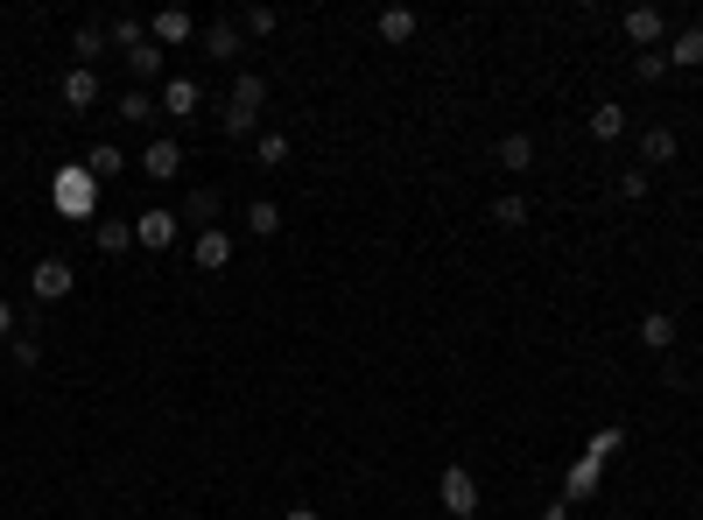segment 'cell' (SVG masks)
<instances>
[{"label":"cell","mask_w":703,"mask_h":520,"mask_svg":"<svg viewBox=\"0 0 703 520\" xmlns=\"http://www.w3.org/2000/svg\"><path fill=\"white\" fill-rule=\"evenodd\" d=\"M261 106H267V78H253V71H239L233 78V99H226V141H247L253 127H261Z\"/></svg>","instance_id":"6da1fadb"},{"label":"cell","mask_w":703,"mask_h":520,"mask_svg":"<svg viewBox=\"0 0 703 520\" xmlns=\"http://www.w3.org/2000/svg\"><path fill=\"white\" fill-rule=\"evenodd\" d=\"M57 212L64 218H92L99 212V183H92V169H85V162H71V169H57Z\"/></svg>","instance_id":"7a4b0ae2"},{"label":"cell","mask_w":703,"mask_h":520,"mask_svg":"<svg viewBox=\"0 0 703 520\" xmlns=\"http://www.w3.org/2000/svg\"><path fill=\"white\" fill-rule=\"evenodd\" d=\"M437 499H443V513H451V520H472V513H478V479H472L465 465H443Z\"/></svg>","instance_id":"3957f363"},{"label":"cell","mask_w":703,"mask_h":520,"mask_svg":"<svg viewBox=\"0 0 703 520\" xmlns=\"http://www.w3.org/2000/svg\"><path fill=\"white\" fill-rule=\"evenodd\" d=\"M176 232H184V212H170V204H148V212L134 218V240H141L148 254H162V246H176Z\"/></svg>","instance_id":"277c9868"},{"label":"cell","mask_w":703,"mask_h":520,"mask_svg":"<svg viewBox=\"0 0 703 520\" xmlns=\"http://www.w3.org/2000/svg\"><path fill=\"white\" fill-rule=\"evenodd\" d=\"M28 289H36V303H64V295L78 289V275H71V261H64V254H42V261H36V275H28Z\"/></svg>","instance_id":"5b68a950"},{"label":"cell","mask_w":703,"mask_h":520,"mask_svg":"<svg viewBox=\"0 0 703 520\" xmlns=\"http://www.w3.org/2000/svg\"><path fill=\"white\" fill-rule=\"evenodd\" d=\"M626 42H633V50H662L668 42V22H662V8H626Z\"/></svg>","instance_id":"8992f818"},{"label":"cell","mask_w":703,"mask_h":520,"mask_svg":"<svg viewBox=\"0 0 703 520\" xmlns=\"http://www.w3.org/2000/svg\"><path fill=\"white\" fill-rule=\"evenodd\" d=\"M141 169L155 176V183H176V176H184V141H176V134H162V141H148Z\"/></svg>","instance_id":"52a82bcc"},{"label":"cell","mask_w":703,"mask_h":520,"mask_svg":"<svg viewBox=\"0 0 703 520\" xmlns=\"http://www.w3.org/2000/svg\"><path fill=\"white\" fill-rule=\"evenodd\" d=\"M198 36V22H190L184 8H162L155 22H148V42H155V50H176V42H190Z\"/></svg>","instance_id":"ba28073f"},{"label":"cell","mask_w":703,"mask_h":520,"mask_svg":"<svg viewBox=\"0 0 703 520\" xmlns=\"http://www.w3.org/2000/svg\"><path fill=\"white\" fill-rule=\"evenodd\" d=\"M64 106H71V113H92V106H99V71H92V64H71V71H64Z\"/></svg>","instance_id":"9c48e42d"},{"label":"cell","mask_w":703,"mask_h":520,"mask_svg":"<svg viewBox=\"0 0 703 520\" xmlns=\"http://www.w3.org/2000/svg\"><path fill=\"white\" fill-rule=\"evenodd\" d=\"M190 254H198V267H204V275H218V267L233 261V232H226V226H204Z\"/></svg>","instance_id":"30bf717a"},{"label":"cell","mask_w":703,"mask_h":520,"mask_svg":"<svg viewBox=\"0 0 703 520\" xmlns=\"http://www.w3.org/2000/svg\"><path fill=\"white\" fill-rule=\"evenodd\" d=\"M668 64H676V71H696L703 64V22H690V28H676V36H668Z\"/></svg>","instance_id":"8fae6325"},{"label":"cell","mask_w":703,"mask_h":520,"mask_svg":"<svg viewBox=\"0 0 703 520\" xmlns=\"http://www.w3.org/2000/svg\"><path fill=\"white\" fill-rule=\"evenodd\" d=\"M204 106V92H198V78H170L162 85V113H176V121H190V113Z\"/></svg>","instance_id":"7c38bea8"},{"label":"cell","mask_w":703,"mask_h":520,"mask_svg":"<svg viewBox=\"0 0 703 520\" xmlns=\"http://www.w3.org/2000/svg\"><path fill=\"white\" fill-rule=\"evenodd\" d=\"M633 338H640V345H648V352H668V345H676V317H668V309H648Z\"/></svg>","instance_id":"4fadbf2b"},{"label":"cell","mask_w":703,"mask_h":520,"mask_svg":"<svg viewBox=\"0 0 703 520\" xmlns=\"http://www.w3.org/2000/svg\"><path fill=\"white\" fill-rule=\"evenodd\" d=\"M640 162H648V169L676 162V127H648V134H640Z\"/></svg>","instance_id":"5bb4252c"},{"label":"cell","mask_w":703,"mask_h":520,"mask_svg":"<svg viewBox=\"0 0 703 520\" xmlns=\"http://www.w3.org/2000/svg\"><path fill=\"white\" fill-rule=\"evenodd\" d=\"M247 232H253V240H275V232H281V204L275 198H253L247 204Z\"/></svg>","instance_id":"9a60e30c"},{"label":"cell","mask_w":703,"mask_h":520,"mask_svg":"<svg viewBox=\"0 0 703 520\" xmlns=\"http://www.w3.org/2000/svg\"><path fill=\"white\" fill-rule=\"evenodd\" d=\"M85 169H92V183H113V176L127 169V155H120V141H99L92 155H85Z\"/></svg>","instance_id":"2e32d148"},{"label":"cell","mask_w":703,"mask_h":520,"mask_svg":"<svg viewBox=\"0 0 703 520\" xmlns=\"http://www.w3.org/2000/svg\"><path fill=\"white\" fill-rule=\"evenodd\" d=\"M204 50H212V56H239V14H226V22L204 28Z\"/></svg>","instance_id":"e0dca14e"},{"label":"cell","mask_w":703,"mask_h":520,"mask_svg":"<svg viewBox=\"0 0 703 520\" xmlns=\"http://www.w3.org/2000/svg\"><path fill=\"white\" fill-rule=\"evenodd\" d=\"M415 28H423V14H415V8H387V14H380V36H387V42H409Z\"/></svg>","instance_id":"ac0fdd59"},{"label":"cell","mask_w":703,"mask_h":520,"mask_svg":"<svg viewBox=\"0 0 703 520\" xmlns=\"http://www.w3.org/2000/svg\"><path fill=\"white\" fill-rule=\"evenodd\" d=\"M591 134H598V141H619V134H626V106H612V99H605V106H591Z\"/></svg>","instance_id":"d6986e66"},{"label":"cell","mask_w":703,"mask_h":520,"mask_svg":"<svg viewBox=\"0 0 703 520\" xmlns=\"http://www.w3.org/2000/svg\"><path fill=\"white\" fill-rule=\"evenodd\" d=\"M92 240H99V254H127L134 226H127V218H99V232H92Z\"/></svg>","instance_id":"ffe728a7"},{"label":"cell","mask_w":703,"mask_h":520,"mask_svg":"<svg viewBox=\"0 0 703 520\" xmlns=\"http://www.w3.org/2000/svg\"><path fill=\"white\" fill-rule=\"evenodd\" d=\"M528 162H535V141L528 134H506L500 141V169H528Z\"/></svg>","instance_id":"44dd1931"},{"label":"cell","mask_w":703,"mask_h":520,"mask_svg":"<svg viewBox=\"0 0 703 520\" xmlns=\"http://www.w3.org/2000/svg\"><path fill=\"white\" fill-rule=\"evenodd\" d=\"M120 121H127V127L155 121V99H148V92H120Z\"/></svg>","instance_id":"7402d4cb"},{"label":"cell","mask_w":703,"mask_h":520,"mask_svg":"<svg viewBox=\"0 0 703 520\" xmlns=\"http://www.w3.org/2000/svg\"><path fill=\"white\" fill-rule=\"evenodd\" d=\"M106 36L120 42V50H141V42H148V22H134V14H120V22L106 28Z\"/></svg>","instance_id":"603a6c76"},{"label":"cell","mask_w":703,"mask_h":520,"mask_svg":"<svg viewBox=\"0 0 703 520\" xmlns=\"http://www.w3.org/2000/svg\"><path fill=\"white\" fill-rule=\"evenodd\" d=\"M162 56H170V50L141 42V50H127V71H134V78H155V71H162Z\"/></svg>","instance_id":"cb8c5ba5"},{"label":"cell","mask_w":703,"mask_h":520,"mask_svg":"<svg viewBox=\"0 0 703 520\" xmlns=\"http://www.w3.org/2000/svg\"><path fill=\"white\" fill-rule=\"evenodd\" d=\"M184 218L212 226V218H218V190H190V198H184Z\"/></svg>","instance_id":"d4e9b609"},{"label":"cell","mask_w":703,"mask_h":520,"mask_svg":"<svg viewBox=\"0 0 703 520\" xmlns=\"http://www.w3.org/2000/svg\"><path fill=\"white\" fill-rule=\"evenodd\" d=\"M253 155H261V169H281V162H289V134H261Z\"/></svg>","instance_id":"484cf974"},{"label":"cell","mask_w":703,"mask_h":520,"mask_svg":"<svg viewBox=\"0 0 703 520\" xmlns=\"http://www.w3.org/2000/svg\"><path fill=\"white\" fill-rule=\"evenodd\" d=\"M71 50H78V56H85V64H92V56H99V50H106V28H99V22H85V28H78V36H71Z\"/></svg>","instance_id":"4316f807"},{"label":"cell","mask_w":703,"mask_h":520,"mask_svg":"<svg viewBox=\"0 0 703 520\" xmlns=\"http://www.w3.org/2000/svg\"><path fill=\"white\" fill-rule=\"evenodd\" d=\"M239 28H247V36H275L281 14H275V8H247V14H239Z\"/></svg>","instance_id":"83f0119b"},{"label":"cell","mask_w":703,"mask_h":520,"mask_svg":"<svg viewBox=\"0 0 703 520\" xmlns=\"http://www.w3.org/2000/svg\"><path fill=\"white\" fill-rule=\"evenodd\" d=\"M633 78H640V85L668 78V56H662V50H640V56H633Z\"/></svg>","instance_id":"f1b7e54d"},{"label":"cell","mask_w":703,"mask_h":520,"mask_svg":"<svg viewBox=\"0 0 703 520\" xmlns=\"http://www.w3.org/2000/svg\"><path fill=\"white\" fill-rule=\"evenodd\" d=\"M492 218H500V226H528V198H500Z\"/></svg>","instance_id":"f546056e"},{"label":"cell","mask_w":703,"mask_h":520,"mask_svg":"<svg viewBox=\"0 0 703 520\" xmlns=\"http://www.w3.org/2000/svg\"><path fill=\"white\" fill-rule=\"evenodd\" d=\"M591 485H598V457H585V465H577V471H570V499H585V493H591Z\"/></svg>","instance_id":"4dcf8cb0"},{"label":"cell","mask_w":703,"mask_h":520,"mask_svg":"<svg viewBox=\"0 0 703 520\" xmlns=\"http://www.w3.org/2000/svg\"><path fill=\"white\" fill-rule=\"evenodd\" d=\"M619 198H626V204L648 198V169H626V176H619Z\"/></svg>","instance_id":"1f68e13d"},{"label":"cell","mask_w":703,"mask_h":520,"mask_svg":"<svg viewBox=\"0 0 703 520\" xmlns=\"http://www.w3.org/2000/svg\"><path fill=\"white\" fill-rule=\"evenodd\" d=\"M14 366H42V345H36V338H14Z\"/></svg>","instance_id":"d6a6232c"},{"label":"cell","mask_w":703,"mask_h":520,"mask_svg":"<svg viewBox=\"0 0 703 520\" xmlns=\"http://www.w3.org/2000/svg\"><path fill=\"white\" fill-rule=\"evenodd\" d=\"M0 338L14 345V303H0Z\"/></svg>","instance_id":"836d02e7"},{"label":"cell","mask_w":703,"mask_h":520,"mask_svg":"<svg viewBox=\"0 0 703 520\" xmlns=\"http://www.w3.org/2000/svg\"><path fill=\"white\" fill-rule=\"evenodd\" d=\"M281 520H324V513H317V507H289Z\"/></svg>","instance_id":"e575fe53"}]
</instances>
